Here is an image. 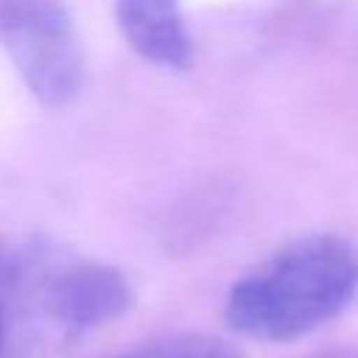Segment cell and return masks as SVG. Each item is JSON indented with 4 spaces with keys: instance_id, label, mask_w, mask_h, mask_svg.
I'll return each mask as SVG.
<instances>
[{
    "instance_id": "cell-3",
    "label": "cell",
    "mask_w": 358,
    "mask_h": 358,
    "mask_svg": "<svg viewBox=\"0 0 358 358\" xmlns=\"http://www.w3.org/2000/svg\"><path fill=\"white\" fill-rule=\"evenodd\" d=\"M0 48L39 106H67L84 87V48L59 0H0Z\"/></svg>"
},
{
    "instance_id": "cell-5",
    "label": "cell",
    "mask_w": 358,
    "mask_h": 358,
    "mask_svg": "<svg viewBox=\"0 0 358 358\" xmlns=\"http://www.w3.org/2000/svg\"><path fill=\"white\" fill-rule=\"evenodd\" d=\"M131 358H243L232 344L204 336V333H179L159 341H151L134 352Z\"/></svg>"
},
{
    "instance_id": "cell-8",
    "label": "cell",
    "mask_w": 358,
    "mask_h": 358,
    "mask_svg": "<svg viewBox=\"0 0 358 358\" xmlns=\"http://www.w3.org/2000/svg\"><path fill=\"white\" fill-rule=\"evenodd\" d=\"M120 358H131V355H120Z\"/></svg>"
},
{
    "instance_id": "cell-6",
    "label": "cell",
    "mask_w": 358,
    "mask_h": 358,
    "mask_svg": "<svg viewBox=\"0 0 358 358\" xmlns=\"http://www.w3.org/2000/svg\"><path fill=\"white\" fill-rule=\"evenodd\" d=\"M0 358H20L14 308V255L8 243H0Z\"/></svg>"
},
{
    "instance_id": "cell-1",
    "label": "cell",
    "mask_w": 358,
    "mask_h": 358,
    "mask_svg": "<svg viewBox=\"0 0 358 358\" xmlns=\"http://www.w3.org/2000/svg\"><path fill=\"white\" fill-rule=\"evenodd\" d=\"M358 294V249L330 232L296 238L243 271L227 291L229 330L252 341H294L336 319Z\"/></svg>"
},
{
    "instance_id": "cell-7",
    "label": "cell",
    "mask_w": 358,
    "mask_h": 358,
    "mask_svg": "<svg viewBox=\"0 0 358 358\" xmlns=\"http://www.w3.org/2000/svg\"><path fill=\"white\" fill-rule=\"evenodd\" d=\"M313 358H358V350H330V352H322Z\"/></svg>"
},
{
    "instance_id": "cell-4",
    "label": "cell",
    "mask_w": 358,
    "mask_h": 358,
    "mask_svg": "<svg viewBox=\"0 0 358 358\" xmlns=\"http://www.w3.org/2000/svg\"><path fill=\"white\" fill-rule=\"evenodd\" d=\"M115 20L126 45L154 67L187 70L193 36L182 0H115Z\"/></svg>"
},
{
    "instance_id": "cell-2",
    "label": "cell",
    "mask_w": 358,
    "mask_h": 358,
    "mask_svg": "<svg viewBox=\"0 0 358 358\" xmlns=\"http://www.w3.org/2000/svg\"><path fill=\"white\" fill-rule=\"evenodd\" d=\"M129 305V280L115 266L31 246L25 268V319L34 352L67 347L120 319Z\"/></svg>"
}]
</instances>
